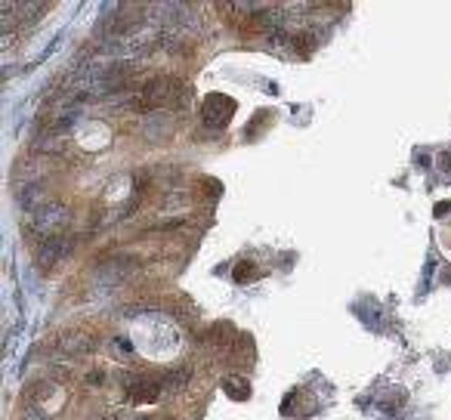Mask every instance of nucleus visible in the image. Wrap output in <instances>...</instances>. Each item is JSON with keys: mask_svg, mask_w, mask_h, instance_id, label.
Masks as SVG:
<instances>
[{"mask_svg": "<svg viewBox=\"0 0 451 420\" xmlns=\"http://www.w3.org/2000/svg\"><path fill=\"white\" fill-rule=\"evenodd\" d=\"M68 254H72V241H65V238H46L44 247L37 251V263H41L44 269H53L62 256H68Z\"/></svg>", "mask_w": 451, "mask_h": 420, "instance_id": "nucleus-3", "label": "nucleus"}, {"mask_svg": "<svg viewBox=\"0 0 451 420\" xmlns=\"http://www.w3.org/2000/svg\"><path fill=\"white\" fill-rule=\"evenodd\" d=\"M180 96V84L170 81V77H158V81L145 84L143 93H139V99H143V108H158V105H167L174 103V99Z\"/></svg>", "mask_w": 451, "mask_h": 420, "instance_id": "nucleus-2", "label": "nucleus"}, {"mask_svg": "<svg viewBox=\"0 0 451 420\" xmlns=\"http://www.w3.org/2000/svg\"><path fill=\"white\" fill-rule=\"evenodd\" d=\"M28 420H46V417H41V414H28Z\"/></svg>", "mask_w": 451, "mask_h": 420, "instance_id": "nucleus-8", "label": "nucleus"}, {"mask_svg": "<svg viewBox=\"0 0 451 420\" xmlns=\"http://www.w3.org/2000/svg\"><path fill=\"white\" fill-rule=\"evenodd\" d=\"M68 220V210L62 207V204H44V207H37L34 214H31V223H28V229L34 232V235H56V229H62V223Z\"/></svg>", "mask_w": 451, "mask_h": 420, "instance_id": "nucleus-1", "label": "nucleus"}, {"mask_svg": "<svg viewBox=\"0 0 451 420\" xmlns=\"http://www.w3.org/2000/svg\"><path fill=\"white\" fill-rule=\"evenodd\" d=\"M229 114H232V103H226L223 96H211L204 103V108H201V118H204V124H211V127H223Z\"/></svg>", "mask_w": 451, "mask_h": 420, "instance_id": "nucleus-4", "label": "nucleus"}, {"mask_svg": "<svg viewBox=\"0 0 451 420\" xmlns=\"http://www.w3.org/2000/svg\"><path fill=\"white\" fill-rule=\"evenodd\" d=\"M235 278H238V282H247V278H251V266H247V263H241L238 272H235Z\"/></svg>", "mask_w": 451, "mask_h": 420, "instance_id": "nucleus-7", "label": "nucleus"}, {"mask_svg": "<svg viewBox=\"0 0 451 420\" xmlns=\"http://www.w3.org/2000/svg\"><path fill=\"white\" fill-rule=\"evenodd\" d=\"M185 380H189V371L174 368V371H167V377L161 380V386H164V393H176V390H183L185 386Z\"/></svg>", "mask_w": 451, "mask_h": 420, "instance_id": "nucleus-6", "label": "nucleus"}, {"mask_svg": "<svg viewBox=\"0 0 451 420\" xmlns=\"http://www.w3.org/2000/svg\"><path fill=\"white\" fill-rule=\"evenodd\" d=\"M127 393H130V399H136V402H155L158 393H164V386L155 383V380H145V377H133V380H127Z\"/></svg>", "mask_w": 451, "mask_h": 420, "instance_id": "nucleus-5", "label": "nucleus"}]
</instances>
